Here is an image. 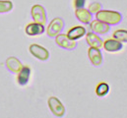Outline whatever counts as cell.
<instances>
[{"instance_id":"6da1fadb","label":"cell","mask_w":127,"mask_h":118,"mask_svg":"<svg viewBox=\"0 0 127 118\" xmlns=\"http://www.w3.org/2000/svg\"><path fill=\"white\" fill-rule=\"evenodd\" d=\"M96 20L103 22L107 25H118L122 21V15L117 11L100 10L96 14Z\"/></svg>"},{"instance_id":"7a4b0ae2","label":"cell","mask_w":127,"mask_h":118,"mask_svg":"<svg viewBox=\"0 0 127 118\" xmlns=\"http://www.w3.org/2000/svg\"><path fill=\"white\" fill-rule=\"evenodd\" d=\"M48 107L51 113L56 117H63L65 115V106L56 96H50L47 100Z\"/></svg>"},{"instance_id":"3957f363","label":"cell","mask_w":127,"mask_h":118,"mask_svg":"<svg viewBox=\"0 0 127 118\" xmlns=\"http://www.w3.org/2000/svg\"><path fill=\"white\" fill-rule=\"evenodd\" d=\"M31 15H32V20L35 23H39L43 26L46 24V21H47L46 12H45V9L41 5L39 4L33 5L31 10Z\"/></svg>"},{"instance_id":"277c9868","label":"cell","mask_w":127,"mask_h":118,"mask_svg":"<svg viewBox=\"0 0 127 118\" xmlns=\"http://www.w3.org/2000/svg\"><path fill=\"white\" fill-rule=\"evenodd\" d=\"M29 51L32 56L40 61H46L49 58V51L43 46L38 45L36 43H32L29 46Z\"/></svg>"},{"instance_id":"5b68a950","label":"cell","mask_w":127,"mask_h":118,"mask_svg":"<svg viewBox=\"0 0 127 118\" xmlns=\"http://www.w3.org/2000/svg\"><path fill=\"white\" fill-rule=\"evenodd\" d=\"M64 28V22L61 18H54L48 25L46 33L49 37H55Z\"/></svg>"},{"instance_id":"8992f818","label":"cell","mask_w":127,"mask_h":118,"mask_svg":"<svg viewBox=\"0 0 127 118\" xmlns=\"http://www.w3.org/2000/svg\"><path fill=\"white\" fill-rule=\"evenodd\" d=\"M55 41L58 46H60L61 48H64V49H67V50H73L77 46V42L75 40L70 39L67 36V34H64V33L57 34L55 36Z\"/></svg>"},{"instance_id":"52a82bcc","label":"cell","mask_w":127,"mask_h":118,"mask_svg":"<svg viewBox=\"0 0 127 118\" xmlns=\"http://www.w3.org/2000/svg\"><path fill=\"white\" fill-rule=\"evenodd\" d=\"M17 82L20 86L24 87V86H27L29 81H30V78H31V74H32V70L29 66H23L21 68V70L17 73Z\"/></svg>"},{"instance_id":"ba28073f","label":"cell","mask_w":127,"mask_h":118,"mask_svg":"<svg viewBox=\"0 0 127 118\" xmlns=\"http://www.w3.org/2000/svg\"><path fill=\"white\" fill-rule=\"evenodd\" d=\"M88 56H89V59H90L91 63L94 66H95V67L100 66L102 64L103 57H102V53L99 50V48L90 47L88 49Z\"/></svg>"},{"instance_id":"9c48e42d","label":"cell","mask_w":127,"mask_h":118,"mask_svg":"<svg viewBox=\"0 0 127 118\" xmlns=\"http://www.w3.org/2000/svg\"><path fill=\"white\" fill-rule=\"evenodd\" d=\"M44 26L39 24V23H30L29 25H27L26 29H25V31L28 35L30 36H36V35H40L44 32Z\"/></svg>"},{"instance_id":"30bf717a","label":"cell","mask_w":127,"mask_h":118,"mask_svg":"<svg viewBox=\"0 0 127 118\" xmlns=\"http://www.w3.org/2000/svg\"><path fill=\"white\" fill-rule=\"evenodd\" d=\"M90 24H91V30H93V32H95L96 34H105L110 30L109 25L103 22H100L98 20H93Z\"/></svg>"},{"instance_id":"8fae6325","label":"cell","mask_w":127,"mask_h":118,"mask_svg":"<svg viewBox=\"0 0 127 118\" xmlns=\"http://www.w3.org/2000/svg\"><path fill=\"white\" fill-rule=\"evenodd\" d=\"M5 65H6V68L8 69V71H10L13 74H17L21 70V68L23 67L21 61L17 57H14V56H10L6 59Z\"/></svg>"},{"instance_id":"7c38bea8","label":"cell","mask_w":127,"mask_h":118,"mask_svg":"<svg viewBox=\"0 0 127 118\" xmlns=\"http://www.w3.org/2000/svg\"><path fill=\"white\" fill-rule=\"evenodd\" d=\"M75 15H76V18L83 24H90L93 21V14L88 9H85V8L76 9Z\"/></svg>"},{"instance_id":"4fadbf2b","label":"cell","mask_w":127,"mask_h":118,"mask_svg":"<svg viewBox=\"0 0 127 118\" xmlns=\"http://www.w3.org/2000/svg\"><path fill=\"white\" fill-rule=\"evenodd\" d=\"M103 48L105 51L107 52H117L119 50H121L122 48V43L114 38H108L106 39L105 41H103V44H102Z\"/></svg>"},{"instance_id":"5bb4252c","label":"cell","mask_w":127,"mask_h":118,"mask_svg":"<svg viewBox=\"0 0 127 118\" xmlns=\"http://www.w3.org/2000/svg\"><path fill=\"white\" fill-rule=\"evenodd\" d=\"M86 32H87V30H86V29L84 27H82V26H75V27L71 28L68 30L67 36L70 39H72V40H77V39L83 37L84 35H86Z\"/></svg>"},{"instance_id":"9a60e30c","label":"cell","mask_w":127,"mask_h":118,"mask_svg":"<svg viewBox=\"0 0 127 118\" xmlns=\"http://www.w3.org/2000/svg\"><path fill=\"white\" fill-rule=\"evenodd\" d=\"M86 41L90 45V47H95V48H100L102 47L103 44L102 39L95 32H87Z\"/></svg>"},{"instance_id":"2e32d148","label":"cell","mask_w":127,"mask_h":118,"mask_svg":"<svg viewBox=\"0 0 127 118\" xmlns=\"http://www.w3.org/2000/svg\"><path fill=\"white\" fill-rule=\"evenodd\" d=\"M109 92V86L108 84L104 83V82H101L99 83L96 88H95V93L97 96L99 97H102V96H105L107 93Z\"/></svg>"},{"instance_id":"e0dca14e","label":"cell","mask_w":127,"mask_h":118,"mask_svg":"<svg viewBox=\"0 0 127 118\" xmlns=\"http://www.w3.org/2000/svg\"><path fill=\"white\" fill-rule=\"evenodd\" d=\"M113 38L120 41V42H127V30H116L113 32Z\"/></svg>"},{"instance_id":"ac0fdd59","label":"cell","mask_w":127,"mask_h":118,"mask_svg":"<svg viewBox=\"0 0 127 118\" xmlns=\"http://www.w3.org/2000/svg\"><path fill=\"white\" fill-rule=\"evenodd\" d=\"M13 9V3L10 0H0V14L8 13Z\"/></svg>"},{"instance_id":"d6986e66","label":"cell","mask_w":127,"mask_h":118,"mask_svg":"<svg viewBox=\"0 0 127 118\" xmlns=\"http://www.w3.org/2000/svg\"><path fill=\"white\" fill-rule=\"evenodd\" d=\"M88 10H89L92 14H96L98 11L101 10V5H100L98 2H93V3L90 4Z\"/></svg>"},{"instance_id":"ffe728a7","label":"cell","mask_w":127,"mask_h":118,"mask_svg":"<svg viewBox=\"0 0 127 118\" xmlns=\"http://www.w3.org/2000/svg\"><path fill=\"white\" fill-rule=\"evenodd\" d=\"M85 4H86V0H74V7H75V9L84 8Z\"/></svg>"}]
</instances>
